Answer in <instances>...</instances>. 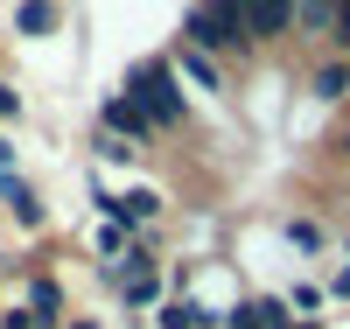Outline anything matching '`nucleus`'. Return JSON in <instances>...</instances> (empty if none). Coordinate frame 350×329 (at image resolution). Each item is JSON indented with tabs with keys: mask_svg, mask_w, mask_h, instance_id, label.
<instances>
[{
	"mask_svg": "<svg viewBox=\"0 0 350 329\" xmlns=\"http://www.w3.org/2000/svg\"><path fill=\"white\" fill-rule=\"evenodd\" d=\"M126 92L148 105L154 127H175V119H183V84H175V64H161V56H154V64H140V70L126 77Z\"/></svg>",
	"mask_w": 350,
	"mask_h": 329,
	"instance_id": "obj_1",
	"label": "nucleus"
},
{
	"mask_svg": "<svg viewBox=\"0 0 350 329\" xmlns=\"http://www.w3.org/2000/svg\"><path fill=\"white\" fill-rule=\"evenodd\" d=\"M239 42H245L239 0H196L189 8V49H239Z\"/></svg>",
	"mask_w": 350,
	"mask_h": 329,
	"instance_id": "obj_2",
	"label": "nucleus"
},
{
	"mask_svg": "<svg viewBox=\"0 0 350 329\" xmlns=\"http://www.w3.org/2000/svg\"><path fill=\"white\" fill-rule=\"evenodd\" d=\"M239 14H245V42H267L295 21V0H239Z\"/></svg>",
	"mask_w": 350,
	"mask_h": 329,
	"instance_id": "obj_3",
	"label": "nucleus"
},
{
	"mask_svg": "<svg viewBox=\"0 0 350 329\" xmlns=\"http://www.w3.org/2000/svg\"><path fill=\"white\" fill-rule=\"evenodd\" d=\"M105 133H112V140H148L154 119H148L140 98H105Z\"/></svg>",
	"mask_w": 350,
	"mask_h": 329,
	"instance_id": "obj_4",
	"label": "nucleus"
},
{
	"mask_svg": "<svg viewBox=\"0 0 350 329\" xmlns=\"http://www.w3.org/2000/svg\"><path fill=\"white\" fill-rule=\"evenodd\" d=\"M98 203H105V211L120 218V224H148V218L161 211V196H154V189H133V196H98Z\"/></svg>",
	"mask_w": 350,
	"mask_h": 329,
	"instance_id": "obj_5",
	"label": "nucleus"
},
{
	"mask_svg": "<svg viewBox=\"0 0 350 329\" xmlns=\"http://www.w3.org/2000/svg\"><path fill=\"white\" fill-rule=\"evenodd\" d=\"M231 329H287V308L280 302H239L231 308Z\"/></svg>",
	"mask_w": 350,
	"mask_h": 329,
	"instance_id": "obj_6",
	"label": "nucleus"
},
{
	"mask_svg": "<svg viewBox=\"0 0 350 329\" xmlns=\"http://www.w3.org/2000/svg\"><path fill=\"white\" fill-rule=\"evenodd\" d=\"M0 196H8V211H14L21 224H42V196L28 189V183H14V175H0Z\"/></svg>",
	"mask_w": 350,
	"mask_h": 329,
	"instance_id": "obj_7",
	"label": "nucleus"
},
{
	"mask_svg": "<svg viewBox=\"0 0 350 329\" xmlns=\"http://www.w3.org/2000/svg\"><path fill=\"white\" fill-rule=\"evenodd\" d=\"M336 8H343V0H295V21L308 28V36H329V28H336Z\"/></svg>",
	"mask_w": 350,
	"mask_h": 329,
	"instance_id": "obj_8",
	"label": "nucleus"
},
{
	"mask_svg": "<svg viewBox=\"0 0 350 329\" xmlns=\"http://www.w3.org/2000/svg\"><path fill=\"white\" fill-rule=\"evenodd\" d=\"M14 28H21V36H49V28H56V0H21Z\"/></svg>",
	"mask_w": 350,
	"mask_h": 329,
	"instance_id": "obj_9",
	"label": "nucleus"
},
{
	"mask_svg": "<svg viewBox=\"0 0 350 329\" xmlns=\"http://www.w3.org/2000/svg\"><path fill=\"white\" fill-rule=\"evenodd\" d=\"M28 302H36V315H28V322L49 329V322H56V280H36V287H28Z\"/></svg>",
	"mask_w": 350,
	"mask_h": 329,
	"instance_id": "obj_10",
	"label": "nucleus"
},
{
	"mask_svg": "<svg viewBox=\"0 0 350 329\" xmlns=\"http://www.w3.org/2000/svg\"><path fill=\"white\" fill-rule=\"evenodd\" d=\"M203 322H211V315H203L196 302H168L161 308V329H203Z\"/></svg>",
	"mask_w": 350,
	"mask_h": 329,
	"instance_id": "obj_11",
	"label": "nucleus"
},
{
	"mask_svg": "<svg viewBox=\"0 0 350 329\" xmlns=\"http://www.w3.org/2000/svg\"><path fill=\"white\" fill-rule=\"evenodd\" d=\"M350 92V70L343 64H323V70H315V98H343Z\"/></svg>",
	"mask_w": 350,
	"mask_h": 329,
	"instance_id": "obj_12",
	"label": "nucleus"
},
{
	"mask_svg": "<svg viewBox=\"0 0 350 329\" xmlns=\"http://www.w3.org/2000/svg\"><path fill=\"white\" fill-rule=\"evenodd\" d=\"M183 77L196 84V92H217V70H211V64H203V56H196V49H183Z\"/></svg>",
	"mask_w": 350,
	"mask_h": 329,
	"instance_id": "obj_13",
	"label": "nucleus"
},
{
	"mask_svg": "<svg viewBox=\"0 0 350 329\" xmlns=\"http://www.w3.org/2000/svg\"><path fill=\"white\" fill-rule=\"evenodd\" d=\"M329 36H336V42H350V0L336 8V28H329Z\"/></svg>",
	"mask_w": 350,
	"mask_h": 329,
	"instance_id": "obj_14",
	"label": "nucleus"
},
{
	"mask_svg": "<svg viewBox=\"0 0 350 329\" xmlns=\"http://www.w3.org/2000/svg\"><path fill=\"white\" fill-rule=\"evenodd\" d=\"M14 112H21V98L8 92V84H0V119H14Z\"/></svg>",
	"mask_w": 350,
	"mask_h": 329,
	"instance_id": "obj_15",
	"label": "nucleus"
},
{
	"mask_svg": "<svg viewBox=\"0 0 350 329\" xmlns=\"http://www.w3.org/2000/svg\"><path fill=\"white\" fill-rule=\"evenodd\" d=\"M336 294H343V302H350V266H343V274H336Z\"/></svg>",
	"mask_w": 350,
	"mask_h": 329,
	"instance_id": "obj_16",
	"label": "nucleus"
},
{
	"mask_svg": "<svg viewBox=\"0 0 350 329\" xmlns=\"http://www.w3.org/2000/svg\"><path fill=\"white\" fill-rule=\"evenodd\" d=\"M70 329H98V322H70Z\"/></svg>",
	"mask_w": 350,
	"mask_h": 329,
	"instance_id": "obj_17",
	"label": "nucleus"
}]
</instances>
